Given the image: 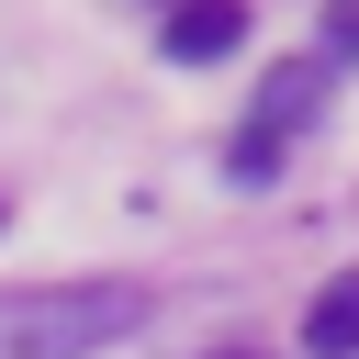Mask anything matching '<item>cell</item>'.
I'll return each mask as SVG.
<instances>
[{"label":"cell","mask_w":359,"mask_h":359,"mask_svg":"<svg viewBox=\"0 0 359 359\" xmlns=\"http://www.w3.org/2000/svg\"><path fill=\"white\" fill-rule=\"evenodd\" d=\"M146 325L135 280H45V292H0V359H90L112 337Z\"/></svg>","instance_id":"1"},{"label":"cell","mask_w":359,"mask_h":359,"mask_svg":"<svg viewBox=\"0 0 359 359\" xmlns=\"http://www.w3.org/2000/svg\"><path fill=\"white\" fill-rule=\"evenodd\" d=\"M236 45H247V0H180V11H168V56L213 67V56H236Z\"/></svg>","instance_id":"2"},{"label":"cell","mask_w":359,"mask_h":359,"mask_svg":"<svg viewBox=\"0 0 359 359\" xmlns=\"http://www.w3.org/2000/svg\"><path fill=\"white\" fill-rule=\"evenodd\" d=\"M303 359H359V269L314 292V314H303Z\"/></svg>","instance_id":"3"},{"label":"cell","mask_w":359,"mask_h":359,"mask_svg":"<svg viewBox=\"0 0 359 359\" xmlns=\"http://www.w3.org/2000/svg\"><path fill=\"white\" fill-rule=\"evenodd\" d=\"M325 45H348V56H359V0H337V11H325Z\"/></svg>","instance_id":"4"},{"label":"cell","mask_w":359,"mask_h":359,"mask_svg":"<svg viewBox=\"0 0 359 359\" xmlns=\"http://www.w3.org/2000/svg\"><path fill=\"white\" fill-rule=\"evenodd\" d=\"M224 359H247V348H224Z\"/></svg>","instance_id":"5"}]
</instances>
